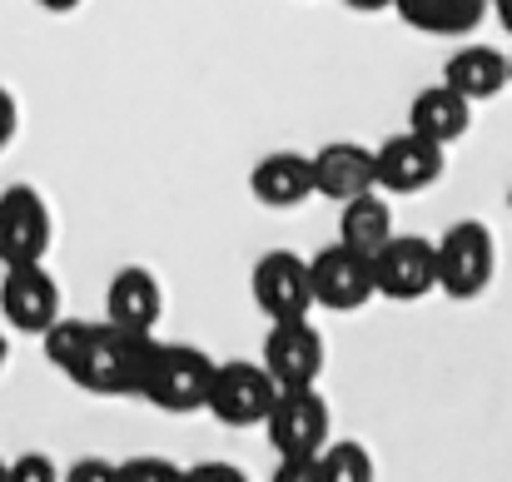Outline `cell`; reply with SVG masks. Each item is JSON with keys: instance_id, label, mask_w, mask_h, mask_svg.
<instances>
[{"instance_id": "cell-1", "label": "cell", "mask_w": 512, "mask_h": 482, "mask_svg": "<svg viewBox=\"0 0 512 482\" xmlns=\"http://www.w3.org/2000/svg\"><path fill=\"white\" fill-rule=\"evenodd\" d=\"M155 333L140 328H120V323H90L75 358L60 368L75 388L95 393V398H135L145 388V368L155 358Z\"/></svg>"}, {"instance_id": "cell-2", "label": "cell", "mask_w": 512, "mask_h": 482, "mask_svg": "<svg viewBox=\"0 0 512 482\" xmlns=\"http://www.w3.org/2000/svg\"><path fill=\"white\" fill-rule=\"evenodd\" d=\"M214 358L199 353V348H184V343H155V358L145 368V388L140 398L155 403L160 413H194L209 403V388H214Z\"/></svg>"}, {"instance_id": "cell-3", "label": "cell", "mask_w": 512, "mask_h": 482, "mask_svg": "<svg viewBox=\"0 0 512 482\" xmlns=\"http://www.w3.org/2000/svg\"><path fill=\"white\" fill-rule=\"evenodd\" d=\"M498 274V244L483 219H463L438 239V289L448 299H478Z\"/></svg>"}, {"instance_id": "cell-4", "label": "cell", "mask_w": 512, "mask_h": 482, "mask_svg": "<svg viewBox=\"0 0 512 482\" xmlns=\"http://www.w3.org/2000/svg\"><path fill=\"white\" fill-rule=\"evenodd\" d=\"M279 398V383L264 363H249V358H229L214 368V388H209V413L224 423V428H254L269 418Z\"/></svg>"}, {"instance_id": "cell-5", "label": "cell", "mask_w": 512, "mask_h": 482, "mask_svg": "<svg viewBox=\"0 0 512 482\" xmlns=\"http://www.w3.org/2000/svg\"><path fill=\"white\" fill-rule=\"evenodd\" d=\"M373 284L383 299L413 304L428 289H438V244L423 234H393L378 254H373Z\"/></svg>"}, {"instance_id": "cell-6", "label": "cell", "mask_w": 512, "mask_h": 482, "mask_svg": "<svg viewBox=\"0 0 512 482\" xmlns=\"http://www.w3.org/2000/svg\"><path fill=\"white\" fill-rule=\"evenodd\" d=\"M269 448L279 458H299V453H319L329 443V403L309 388H279L269 418H264Z\"/></svg>"}, {"instance_id": "cell-7", "label": "cell", "mask_w": 512, "mask_h": 482, "mask_svg": "<svg viewBox=\"0 0 512 482\" xmlns=\"http://www.w3.org/2000/svg\"><path fill=\"white\" fill-rule=\"evenodd\" d=\"M254 304L264 309V319H309L319 309L314 299V274H309V259L289 254V249H274L259 259L254 269Z\"/></svg>"}, {"instance_id": "cell-8", "label": "cell", "mask_w": 512, "mask_h": 482, "mask_svg": "<svg viewBox=\"0 0 512 482\" xmlns=\"http://www.w3.org/2000/svg\"><path fill=\"white\" fill-rule=\"evenodd\" d=\"M309 274H314V299L319 309H334V314H353L363 309L378 284H373V259L348 249V244H324L314 259H309Z\"/></svg>"}, {"instance_id": "cell-9", "label": "cell", "mask_w": 512, "mask_h": 482, "mask_svg": "<svg viewBox=\"0 0 512 482\" xmlns=\"http://www.w3.org/2000/svg\"><path fill=\"white\" fill-rule=\"evenodd\" d=\"M50 249V209L30 184L0 194V264H40Z\"/></svg>"}, {"instance_id": "cell-10", "label": "cell", "mask_w": 512, "mask_h": 482, "mask_svg": "<svg viewBox=\"0 0 512 482\" xmlns=\"http://www.w3.org/2000/svg\"><path fill=\"white\" fill-rule=\"evenodd\" d=\"M279 388H309L324 373V338L309 319H279L269 323L264 358H259Z\"/></svg>"}, {"instance_id": "cell-11", "label": "cell", "mask_w": 512, "mask_h": 482, "mask_svg": "<svg viewBox=\"0 0 512 482\" xmlns=\"http://www.w3.org/2000/svg\"><path fill=\"white\" fill-rule=\"evenodd\" d=\"M373 160H378V189L383 194H423L443 174V145L418 135V130H408V135L383 140L373 150Z\"/></svg>"}, {"instance_id": "cell-12", "label": "cell", "mask_w": 512, "mask_h": 482, "mask_svg": "<svg viewBox=\"0 0 512 482\" xmlns=\"http://www.w3.org/2000/svg\"><path fill=\"white\" fill-rule=\"evenodd\" d=\"M0 314L20 333H45L60 319V284L45 264H10L0 279Z\"/></svg>"}, {"instance_id": "cell-13", "label": "cell", "mask_w": 512, "mask_h": 482, "mask_svg": "<svg viewBox=\"0 0 512 482\" xmlns=\"http://www.w3.org/2000/svg\"><path fill=\"white\" fill-rule=\"evenodd\" d=\"M249 189L264 209H299L304 199L319 194L314 184V155H294V150H274L254 164Z\"/></svg>"}, {"instance_id": "cell-14", "label": "cell", "mask_w": 512, "mask_h": 482, "mask_svg": "<svg viewBox=\"0 0 512 482\" xmlns=\"http://www.w3.org/2000/svg\"><path fill=\"white\" fill-rule=\"evenodd\" d=\"M314 184H319L324 199L343 204L353 194L378 189V160H373V150H363L353 140H334V145H324L314 155Z\"/></svg>"}, {"instance_id": "cell-15", "label": "cell", "mask_w": 512, "mask_h": 482, "mask_svg": "<svg viewBox=\"0 0 512 482\" xmlns=\"http://www.w3.org/2000/svg\"><path fill=\"white\" fill-rule=\"evenodd\" d=\"M165 314V289L150 269L130 264L110 279V294H105V319L120 323V328H140V333H155V323Z\"/></svg>"}, {"instance_id": "cell-16", "label": "cell", "mask_w": 512, "mask_h": 482, "mask_svg": "<svg viewBox=\"0 0 512 482\" xmlns=\"http://www.w3.org/2000/svg\"><path fill=\"white\" fill-rule=\"evenodd\" d=\"M468 125H473V100H468V95H458L448 80H438V85H428V90H418V95H413L408 130H418V135L438 140L443 150H448L453 140H463V135H468Z\"/></svg>"}, {"instance_id": "cell-17", "label": "cell", "mask_w": 512, "mask_h": 482, "mask_svg": "<svg viewBox=\"0 0 512 482\" xmlns=\"http://www.w3.org/2000/svg\"><path fill=\"white\" fill-rule=\"evenodd\" d=\"M443 80H448L458 95H468V100H493V95L508 90V55L493 50V45H463V50L448 60Z\"/></svg>"}, {"instance_id": "cell-18", "label": "cell", "mask_w": 512, "mask_h": 482, "mask_svg": "<svg viewBox=\"0 0 512 482\" xmlns=\"http://www.w3.org/2000/svg\"><path fill=\"white\" fill-rule=\"evenodd\" d=\"M388 239H393V209H388V199H383L378 189L343 199L339 244H348V249H358V254H368V259H373Z\"/></svg>"}, {"instance_id": "cell-19", "label": "cell", "mask_w": 512, "mask_h": 482, "mask_svg": "<svg viewBox=\"0 0 512 482\" xmlns=\"http://www.w3.org/2000/svg\"><path fill=\"white\" fill-rule=\"evenodd\" d=\"M493 0H398L393 10L403 15V25L423 30V35H468L483 25Z\"/></svg>"}, {"instance_id": "cell-20", "label": "cell", "mask_w": 512, "mask_h": 482, "mask_svg": "<svg viewBox=\"0 0 512 482\" xmlns=\"http://www.w3.org/2000/svg\"><path fill=\"white\" fill-rule=\"evenodd\" d=\"M319 463H324V482H368L373 478V458H368L363 443H324Z\"/></svg>"}, {"instance_id": "cell-21", "label": "cell", "mask_w": 512, "mask_h": 482, "mask_svg": "<svg viewBox=\"0 0 512 482\" xmlns=\"http://www.w3.org/2000/svg\"><path fill=\"white\" fill-rule=\"evenodd\" d=\"M85 319H55L40 338H45V358L55 363V368H65L70 358H75V348H80V338H85Z\"/></svg>"}, {"instance_id": "cell-22", "label": "cell", "mask_w": 512, "mask_h": 482, "mask_svg": "<svg viewBox=\"0 0 512 482\" xmlns=\"http://www.w3.org/2000/svg\"><path fill=\"white\" fill-rule=\"evenodd\" d=\"M319 453H324V448H319ZM319 453L284 458V463L274 468V482H324V463H319Z\"/></svg>"}, {"instance_id": "cell-23", "label": "cell", "mask_w": 512, "mask_h": 482, "mask_svg": "<svg viewBox=\"0 0 512 482\" xmlns=\"http://www.w3.org/2000/svg\"><path fill=\"white\" fill-rule=\"evenodd\" d=\"M120 478L130 482H165V478H179V468L165 463V458H135V463H125L120 468Z\"/></svg>"}, {"instance_id": "cell-24", "label": "cell", "mask_w": 512, "mask_h": 482, "mask_svg": "<svg viewBox=\"0 0 512 482\" xmlns=\"http://www.w3.org/2000/svg\"><path fill=\"white\" fill-rule=\"evenodd\" d=\"M50 478H55V468H50V458H40V453H25V458L10 463V482H50Z\"/></svg>"}, {"instance_id": "cell-25", "label": "cell", "mask_w": 512, "mask_h": 482, "mask_svg": "<svg viewBox=\"0 0 512 482\" xmlns=\"http://www.w3.org/2000/svg\"><path fill=\"white\" fill-rule=\"evenodd\" d=\"M85 478L115 482V478H120V468H110V463H100V458H80V463L70 468V482H85Z\"/></svg>"}, {"instance_id": "cell-26", "label": "cell", "mask_w": 512, "mask_h": 482, "mask_svg": "<svg viewBox=\"0 0 512 482\" xmlns=\"http://www.w3.org/2000/svg\"><path fill=\"white\" fill-rule=\"evenodd\" d=\"M15 125H20V115H15V100H10V90H0V150L15 140Z\"/></svg>"}, {"instance_id": "cell-27", "label": "cell", "mask_w": 512, "mask_h": 482, "mask_svg": "<svg viewBox=\"0 0 512 482\" xmlns=\"http://www.w3.org/2000/svg\"><path fill=\"white\" fill-rule=\"evenodd\" d=\"M189 478H194V482H244V473L219 468V463H204V468H189Z\"/></svg>"}, {"instance_id": "cell-28", "label": "cell", "mask_w": 512, "mask_h": 482, "mask_svg": "<svg viewBox=\"0 0 512 482\" xmlns=\"http://www.w3.org/2000/svg\"><path fill=\"white\" fill-rule=\"evenodd\" d=\"M348 10H363V15H373V10H393L398 0H343Z\"/></svg>"}, {"instance_id": "cell-29", "label": "cell", "mask_w": 512, "mask_h": 482, "mask_svg": "<svg viewBox=\"0 0 512 482\" xmlns=\"http://www.w3.org/2000/svg\"><path fill=\"white\" fill-rule=\"evenodd\" d=\"M35 5H40V10H55V15H65V10H75L80 0H35Z\"/></svg>"}, {"instance_id": "cell-30", "label": "cell", "mask_w": 512, "mask_h": 482, "mask_svg": "<svg viewBox=\"0 0 512 482\" xmlns=\"http://www.w3.org/2000/svg\"><path fill=\"white\" fill-rule=\"evenodd\" d=\"M493 10H498V20H503V30H508V35H512V0H508V5H493Z\"/></svg>"}, {"instance_id": "cell-31", "label": "cell", "mask_w": 512, "mask_h": 482, "mask_svg": "<svg viewBox=\"0 0 512 482\" xmlns=\"http://www.w3.org/2000/svg\"><path fill=\"white\" fill-rule=\"evenodd\" d=\"M5 478H10V468H5V463H0V482H5Z\"/></svg>"}, {"instance_id": "cell-32", "label": "cell", "mask_w": 512, "mask_h": 482, "mask_svg": "<svg viewBox=\"0 0 512 482\" xmlns=\"http://www.w3.org/2000/svg\"><path fill=\"white\" fill-rule=\"evenodd\" d=\"M0 363H5V338H0Z\"/></svg>"}, {"instance_id": "cell-33", "label": "cell", "mask_w": 512, "mask_h": 482, "mask_svg": "<svg viewBox=\"0 0 512 482\" xmlns=\"http://www.w3.org/2000/svg\"><path fill=\"white\" fill-rule=\"evenodd\" d=\"M508 85H512V55H508Z\"/></svg>"}, {"instance_id": "cell-34", "label": "cell", "mask_w": 512, "mask_h": 482, "mask_svg": "<svg viewBox=\"0 0 512 482\" xmlns=\"http://www.w3.org/2000/svg\"><path fill=\"white\" fill-rule=\"evenodd\" d=\"M508 209H512V189H508Z\"/></svg>"}, {"instance_id": "cell-35", "label": "cell", "mask_w": 512, "mask_h": 482, "mask_svg": "<svg viewBox=\"0 0 512 482\" xmlns=\"http://www.w3.org/2000/svg\"><path fill=\"white\" fill-rule=\"evenodd\" d=\"M493 5H508V0H493Z\"/></svg>"}]
</instances>
